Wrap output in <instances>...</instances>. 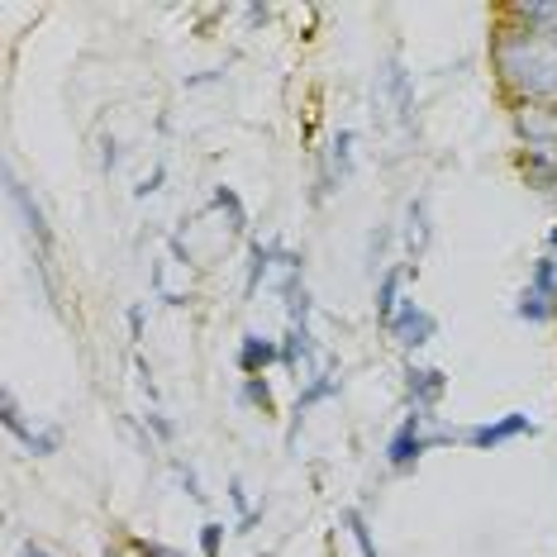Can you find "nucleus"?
I'll return each instance as SVG.
<instances>
[{
	"instance_id": "nucleus-1",
	"label": "nucleus",
	"mask_w": 557,
	"mask_h": 557,
	"mask_svg": "<svg viewBox=\"0 0 557 557\" xmlns=\"http://www.w3.org/2000/svg\"><path fill=\"white\" fill-rule=\"evenodd\" d=\"M496 77L519 106H557V44L505 20L491 39Z\"/></svg>"
},
{
	"instance_id": "nucleus-2",
	"label": "nucleus",
	"mask_w": 557,
	"mask_h": 557,
	"mask_svg": "<svg viewBox=\"0 0 557 557\" xmlns=\"http://www.w3.org/2000/svg\"><path fill=\"white\" fill-rule=\"evenodd\" d=\"M443 443H453V434H438V429H429V414L410 410L396 424V434L386 438V467H391V472H414L424 453L429 448H443Z\"/></svg>"
},
{
	"instance_id": "nucleus-3",
	"label": "nucleus",
	"mask_w": 557,
	"mask_h": 557,
	"mask_svg": "<svg viewBox=\"0 0 557 557\" xmlns=\"http://www.w3.org/2000/svg\"><path fill=\"white\" fill-rule=\"evenodd\" d=\"M515 314L524 324H553L557 320V258L553 252H543L534 262L529 286L519 290V300H515Z\"/></svg>"
},
{
	"instance_id": "nucleus-4",
	"label": "nucleus",
	"mask_w": 557,
	"mask_h": 557,
	"mask_svg": "<svg viewBox=\"0 0 557 557\" xmlns=\"http://www.w3.org/2000/svg\"><path fill=\"white\" fill-rule=\"evenodd\" d=\"M382 329H386L391 338H396L405 352H420V348H429V344L438 338V320H434V314H429L414 296H405V300H400V310L391 314Z\"/></svg>"
},
{
	"instance_id": "nucleus-5",
	"label": "nucleus",
	"mask_w": 557,
	"mask_h": 557,
	"mask_svg": "<svg viewBox=\"0 0 557 557\" xmlns=\"http://www.w3.org/2000/svg\"><path fill=\"white\" fill-rule=\"evenodd\" d=\"M5 191H10V206L20 210L24 234H29L34 252H39V268H48V252H53V230H48V214H44V206L29 196V186H24V182H20V176L10 172V168H5Z\"/></svg>"
},
{
	"instance_id": "nucleus-6",
	"label": "nucleus",
	"mask_w": 557,
	"mask_h": 557,
	"mask_svg": "<svg viewBox=\"0 0 557 557\" xmlns=\"http://www.w3.org/2000/svg\"><path fill=\"white\" fill-rule=\"evenodd\" d=\"M539 434V424L529 420V414H519V410H510V414H500V420H486V424H472V429H462V443L472 453H496V448H505V443H515V438H534Z\"/></svg>"
},
{
	"instance_id": "nucleus-7",
	"label": "nucleus",
	"mask_w": 557,
	"mask_h": 557,
	"mask_svg": "<svg viewBox=\"0 0 557 557\" xmlns=\"http://www.w3.org/2000/svg\"><path fill=\"white\" fill-rule=\"evenodd\" d=\"M0 424H5V434H15V438L24 443V448L34 453V458H53V453L62 448V438L53 434V429H39V424H29V420H24L20 400L10 396V391H5V396H0Z\"/></svg>"
},
{
	"instance_id": "nucleus-8",
	"label": "nucleus",
	"mask_w": 557,
	"mask_h": 557,
	"mask_svg": "<svg viewBox=\"0 0 557 557\" xmlns=\"http://www.w3.org/2000/svg\"><path fill=\"white\" fill-rule=\"evenodd\" d=\"M443 396H448V376H443L438 367H424V362L405 367V400H410V410L434 414Z\"/></svg>"
},
{
	"instance_id": "nucleus-9",
	"label": "nucleus",
	"mask_w": 557,
	"mask_h": 557,
	"mask_svg": "<svg viewBox=\"0 0 557 557\" xmlns=\"http://www.w3.org/2000/svg\"><path fill=\"white\" fill-rule=\"evenodd\" d=\"M276 362H282V338H262V334L238 338V372L244 376H268V367Z\"/></svg>"
},
{
	"instance_id": "nucleus-10",
	"label": "nucleus",
	"mask_w": 557,
	"mask_h": 557,
	"mask_svg": "<svg viewBox=\"0 0 557 557\" xmlns=\"http://www.w3.org/2000/svg\"><path fill=\"white\" fill-rule=\"evenodd\" d=\"M282 367L296 372V382H310V367H314V334L310 324H290L286 338H282Z\"/></svg>"
},
{
	"instance_id": "nucleus-11",
	"label": "nucleus",
	"mask_w": 557,
	"mask_h": 557,
	"mask_svg": "<svg viewBox=\"0 0 557 557\" xmlns=\"http://www.w3.org/2000/svg\"><path fill=\"white\" fill-rule=\"evenodd\" d=\"M405 276H410V268H386L382 276H376V320H391V314L400 310V300H405Z\"/></svg>"
},
{
	"instance_id": "nucleus-12",
	"label": "nucleus",
	"mask_w": 557,
	"mask_h": 557,
	"mask_svg": "<svg viewBox=\"0 0 557 557\" xmlns=\"http://www.w3.org/2000/svg\"><path fill=\"white\" fill-rule=\"evenodd\" d=\"M338 386H344V382H338V372H329V367H320V372H314L310 382L300 386V396H296V424L306 420L314 405H324L329 396H338Z\"/></svg>"
},
{
	"instance_id": "nucleus-13",
	"label": "nucleus",
	"mask_w": 557,
	"mask_h": 557,
	"mask_svg": "<svg viewBox=\"0 0 557 557\" xmlns=\"http://www.w3.org/2000/svg\"><path fill=\"white\" fill-rule=\"evenodd\" d=\"M429 238H434V224H429V206H424V200H410V210H405V248H410V258H424Z\"/></svg>"
},
{
	"instance_id": "nucleus-14",
	"label": "nucleus",
	"mask_w": 557,
	"mask_h": 557,
	"mask_svg": "<svg viewBox=\"0 0 557 557\" xmlns=\"http://www.w3.org/2000/svg\"><path fill=\"white\" fill-rule=\"evenodd\" d=\"M352 144H358L352 129H338L334 144H329V172H334V182H348L352 176Z\"/></svg>"
},
{
	"instance_id": "nucleus-15",
	"label": "nucleus",
	"mask_w": 557,
	"mask_h": 557,
	"mask_svg": "<svg viewBox=\"0 0 557 557\" xmlns=\"http://www.w3.org/2000/svg\"><path fill=\"white\" fill-rule=\"evenodd\" d=\"M386 86H391V96H396V115L410 120V110H414V82H410V72H405L400 62H391Z\"/></svg>"
},
{
	"instance_id": "nucleus-16",
	"label": "nucleus",
	"mask_w": 557,
	"mask_h": 557,
	"mask_svg": "<svg viewBox=\"0 0 557 557\" xmlns=\"http://www.w3.org/2000/svg\"><path fill=\"white\" fill-rule=\"evenodd\" d=\"M344 529H348V539L358 543V553L362 557H382V548H376V539H372V524H367V515L362 510H344Z\"/></svg>"
},
{
	"instance_id": "nucleus-17",
	"label": "nucleus",
	"mask_w": 557,
	"mask_h": 557,
	"mask_svg": "<svg viewBox=\"0 0 557 557\" xmlns=\"http://www.w3.org/2000/svg\"><path fill=\"white\" fill-rule=\"evenodd\" d=\"M214 210L230 214V230H234V234H244V230H248V210H244V200H238L230 186H214Z\"/></svg>"
},
{
	"instance_id": "nucleus-18",
	"label": "nucleus",
	"mask_w": 557,
	"mask_h": 557,
	"mask_svg": "<svg viewBox=\"0 0 557 557\" xmlns=\"http://www.w3.org/2000/svg\"><path fill=\"white\" fill-rule=\"evenodd\" d=\"M252 262H248V296H252V290H258V282H262V276H268L272 272V258H276V244H258V238H252Z\"/></svg>"
},
{
	"instance_id": "nucleus-19",
	"label": "nucleus",
	"mask_w": 557,
	"mask_h": 557,
	"mask_svg": "<svg viewBox=\"0 0 557 557\" xmlns=\"http://www.w3.org/2000/svg\"><path fill=\"white\" fill-rule=\"evenodd\" d=\"M244 400L252 405V410H262V414H276V396H272L268 376H244Z\"/></svg>"
},
{
	"instance_id": "nucleus-20",
	"label": "nucleus",
	"mask_w": 557,
	"mask_h": 557,
	"mask_svg": "<svg viewBox=\"0 0 557 557\" xmlns=\"http://www.w3.org/2000/svg\"><path fill=\"white\" fill-rule=\"evenodd\" d=\"M224 553V524L220 519H206L200 524V557H220Z\"/></svg>"
},
{
	"instance_id": "nucleus-21",
	"label": "nucleus",
	"mask_w": 557,
	"mask_h": 557,
	"mask_svg": "<svg viewBox=\"0 0 557 557\" xmlns=\"http://www.w3.org/2000/svg\"><path fill=\"white\" fill-rule=\"evenodd\" d=\"M129 553L134 557H186L182 548H168V543H158V539H129Z\"/></svg>"
},
{
	"instance_id": "nucleus-22",
	"label": "nucleus",
	"mask_w": 557,
	"mask_h": 557,
	"mask_svg": "<svg viewBox=\"0 0 557 557\" xmlns=\"http://www.w3.org/2000/svg\"><path fill=\"white\" fill-rule=\"evenodd\" d=\"M148 424H153V434H158V438H172V434H176V429H172L168 420H162V414H158V410H153V414H148Z\"/></svg>"
},
{
	"instance_id": "nucleus-23",
	"label": "nucleus",
	"mask_w": 557,
	"mask_h": 557,
	"mask_svg": "<svg viewBox=\"0 0 557 557\" xmlns=\"http://www.w3.org/2000/svg\"><path fill=\"white\" fill-rule=\"evenodd\" d=\"M20 557H58V553H48L44 543H34V539H29V543H20Z\"/></svg>"
}]
</instances>
